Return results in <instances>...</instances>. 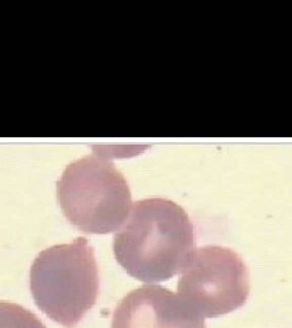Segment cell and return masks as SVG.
<instances>
[{
  "mask_svg": "<svg viewBox=\"0 0 292 328\" xmlns=\"http://www.w3.org/2000/svg\"><path fill=\"white\" fill-rule=\"evenodd\" d=\"M0 328H47L36 315L15 303L0 302Z\"/></svg>",
  "mask_w": 292,
  "mask_h": 328,
  "instance_id": "8992f818",
  "label": "cell"
},
{
  "mask_svg": "<svg viewBox=\"0 0 292 328\" xmlns=\"http://www.w3.org/2000/svg\"><path fill=\"white\" fill-rule=\"evenodd\" d=\"M195 252L194 226L187 212L166 198L140 199L114 237L116 260L145 283L168 281L181 272Z\"/></svg>",
  "mask_w": 292,
  "mask_h": 328,
  "instance_id": "6da1fadb",
  "label": "cell"
},
{
  "mask_svg": "<svg viewBox=\"0 0 292 328\" xmlns=\"http://www.w3.org/2000/svg\"><path fill=\"white\" fill-rule=\"evenodd\" d=\"M111 328H206V324L178 294L161 285L145 284L121 300Z\"/></svg>",
  "mask_w": 292,
  "mask_h": 328,
  "instance_id": "5b68a950",
  "label": "cell"
},
{
  "mask_svg": "<svg viewBox=\"0 0 292 328\" xmlns=\"http://www.w3.org/2000/svg\"><path fill=\"white\" fill-rule=\"evenodd\" d=\"M29 288L43 314L66 328L76 326L99 296V269L88 239L42 251L30 266Z\"/></svg>",
  "mask_w": 292,
  "mask_h": 328,
  "instance_id": "7a4b0ae2",
  "label": "cell"
},
{
  "mask_svg": "<svg viewBox=\"0 0 292 328\" xmlns=\"http://www.w3.org/2000/svg\"><path fill=\"white\" fill-rule=\"evenodd\" d=\"M248 293L245 263L235 252L221 245L197 249L178 282V297L202 318L241 308Z\"/></svg>",
  "mask_w": 292,
  "mask_h": 328,
  "instance_id": "277c9868",
  "label": "cell"
},
{
  "mask_svg": "<svg viewBox=\"0 0 292 328\" xmlns=\"http://www.w3.org/2000/svg\"><path fill=\"white\" fill-rule=\"evenodd\" d=\"M57 199L67 220L90 235L120 230L133 206L126 178L102 154L69 164L57 182Z\"/></svg>",
  "mask_w": 292,
  "mask_h": 328,
  "instance_id": "3957f363",
  "label": "cell"
}]
</instances>
